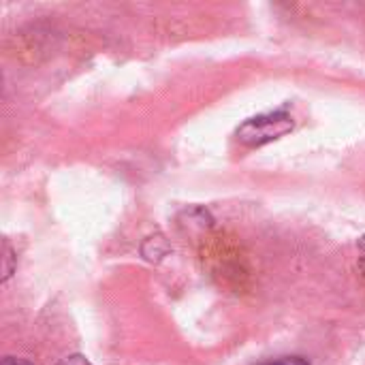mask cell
Segmentation results:
<instances>
[{
  "label": "cell",
  "mask_w": 365,
  "mask_h": 365,
  "mask_svg": "<svg viewBox=\"0 0 365 365\" xmlns=\"http://www.w3.org/2000/svg\"><path fill=\"white\" fill-rule=\"evenodd\" d=\"M359 269L364 272V276H365V235L359 240Z\"/></svg>",
  "instance_id": "4"
},
{
  "label": "cell",
  "mask_w": 365,
  "mask_h": 365,
  "mask_svg": "<svg viewBox=\"0 0 365 365\" xmlns=\"http://www.w3.org/2000/svg\"><path fill=\"white\" fill-rule=\"evenodd\" d=\"M56 365H92L83 355H71V357H64L60 359Z\"/></svg>",
  "instance_id": "3"
},
{
  "label": "cell",
  "mask_w": 365,
  "mask_h": 365,
  "mask_svg": "<svg viewBox=\"0 0 365 365\" xmlns=\"http://www.w3.org/2000/svg\"><path fill=\"white\" fill-rule=\"evenodd\" d=\"M261 365H310L302 357H278V359H269Z\"/></svg>",
  "instance_id": "2"
},
{
  "label": "cell",
  "mask_w": 365,
  "mask_h": 365,
  "mask_svg": "<svg viewBox=\"0 0 365 365\" xmlns=\"http://www.w3.org/2000/svg\"><path fill=\"white\" fill-rule=\"evenodd\" d=\"M2 365H32V364H28V361H24V359H17V357H6V359L2 361Z\"/></svg>",
  "instance_id": "5"
},
{
  "label": "cell",
  "mask_w": 365,
  "mask_h": 365,
  "mask_svg": "<svg viewBox=\"0 0 365 365\" xmlns=\"http://www.w3.org/2000/svg\"><path fill=\"white\" fill-rule=\"evenodd\" d=\"M291 130H293V118L284 109H278V111H267V113L246 120L235 130V137L244 145L255 148V145H265L269 141H276Z\"/></svg>",
  "instance_id": "1"
}]
</instances>
